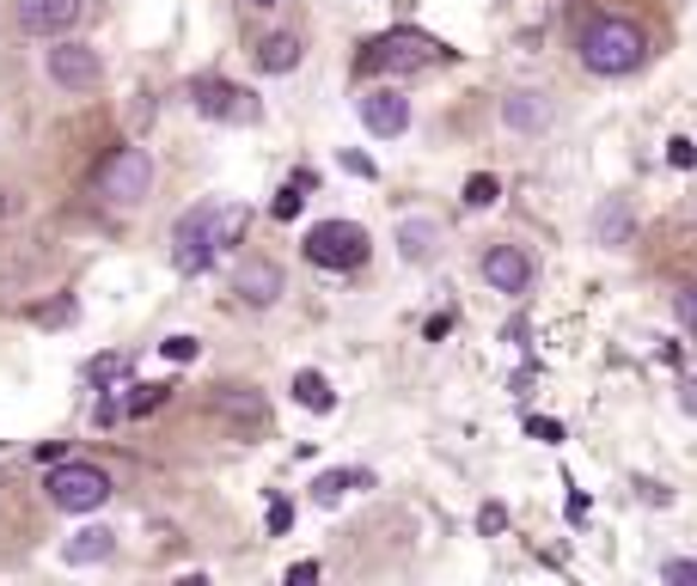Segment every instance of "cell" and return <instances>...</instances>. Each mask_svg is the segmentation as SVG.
Returning a JSON list of instances; mask_svg holds the SVG:
<instances>
[{"label": "cell", "instance_id": "ac0fdd59", "mask_svg": "<svg viewBox=\"0 0 697 586\" xmlns=\"http://www.w3.org/2000/svg\"><path fill=\"white\" fill-rule=\"evenodd\" d=\"M214 409H221L226 422H264V397L251 385H221L214 391Z\"/></svg>", "mask_w": 697, "mask_h": 586}, {"label": "cell", "instance_id": "5b68a950", "mask_svg": "<svg viewBox=\"0 0 697 586\" xmlns=\"http://www.w3.org/2000/svg\"><path fill=\"white\" fill-rule=\"evenodd\" d=\"M306 257H313L318 269H361V263H368V233H361L356 221H318L313 233H306Z\"/></svg>", "mask_w": 697, "mask_h": 586}, {"label": "cell", "instance_id": "7c38bea8", "mask_svg": "<svg viewBox=\"0 0 697 586\" xmlns=\"http://www.w3.org/2000/svg\"><path fill=\"white\" fill-rule=\"evenodd\" d=\"M361 122H368V135H404L410 129V98L404 92H392V86H373L368 98H361Z\"/></svg>", "mask_w": 697, "mask_h": 586}, {"label": "cell", "instance_id": "f546056e", "mask_svg": "<svg viewBox=\"0 0 697 586\" xmlns=\"http://www.w3.org/2000/svg\"><path fill=\"white\" fill-rule=\"evenodd\" d=\"M667 159H673L679 171H691V166H697V147L685 141V135H673V141H667Z\"/></svg>", "mask_w": 697, "mask_h": 586}, {"label": "cell", "instance_id": "6da1fadb", "mask_svg": "<svg viewBox=\"0 0 697 586\" xmlns=\"http://www.w3.org/2000/svg\"><path fill=\"white\" fill-rule=\"evenodd\" d=\"M648 62V38L636 19H619V13H600L588 31H581V67L600 79H624Z\"/></svg>", "mask_w": 697, "mask_h": 586}, {"label": "cell", "instance_id": "4dcf8cb0", "mask_svg": "<svg viewBox=\"0 0 697 586\" xmlns=\"http://www.w3.org/2000/svg\"><path fill=\"white\" fill-rule=\"evenodd\" d=\"M288 525H294V508H288V501L276 496V501H270V532L282 537V532H288Z\"/></svg>", "mask_w": 697, "mask_h": 586}, {"label": "cell", "instance_id": "9a60e30c", "mask_svg": "<svg viewBox=\"0 0 697 586\" xmlns=\"http://www.w3.org/2000/svg\"><path fill=\"white\" fill-rule=\"evenodd\" d=\"M398 251H404V263H434V251H441V221H404L398 226Z\"/></svg>", "mask_w": 697, "mask_h": 586}, {"label": "cell", "instance_id": "f1b7e54d", "mask_svg": "<svg viewBox=\"0 0 697 586\" xmlns=\"http://www.w3.org/2000/svg\"><path fill=\"white\" fill-rule=\"evenodd\" d=\"M159 349H166V361H197V349H202V342H197V337H166Z\"/></svg>", "mask_w": 697, "mask_h": 586}, {"label": "cell", "instance_id": "4316f807", "mask_svg": "<svg viewBox=\"0 0 697 586\" xmlns=\"http://www.w3.org/2000/svg\"><path fill=\"white\" fill-rule=\"evenodd\" d=\"M661 580H673V586H697V562H685V556L661 562Z\"/></svg>", "mask_w": 697, "mask_h": 586}, {"label": "cell", "instance_id": "8d00e7d4", "mask_svg": "<svg viewBox=\"0 0 697 586\" xmlns=\"http://www.w3.org/2000/svg\"><path fill=\"white\" fill-rule=\"evenodd\" d=\"M67 318H74V306H67V300L62 306H43V324H67Z\"/></svg>", "mask_w": 697, "mask_h": 586}, {"label": "cell", "instance_id": "8fae6325", "mask_svg": "<svg viewBox=\"0 0 697 586\" xmlns=\"http://www.w3.org/2000/svg\"><path fill=\"white\" fill-rule=\"evenodd\" d=\"M282 287H288V275H282V263H270V257L239 263V275H233V294H239L245 306H276Z\"/></svg>", "mask_w": 697, "mask_h": 586}, {"label": "cell", "instance_id": "7a4b0ae2", "mask_svg": "<svg viewBox=\"0 0 697 586\" xmlns=\"http://www.w3.org/2000/svg\"><path fill=\"white\" fill-rule=\"evenodd\" d=\"M43 496H50V508H62V513H98L110 501V477L98 465H80V458H55Z\"/></svg>", "mask_w": 697, "mask_h": 586}, {"label": "cell", "instance_id": "74e56055", "mask_svg": "<svg viewBox=\"0 0 697 586\" xmlns=\"http://www.w3.org/2000/svg\"><path fill=\"white\" fill-rule=\"evenodd\" d=\"M245 7H257V13H264V7H282V0H245Z\"/></svg>", "mask_w": 697, "mask_h": 586}, {"label": "cell", "instance_id": "3957f363", "mask_svg": "<svg viewBox=\"0 0 697 586\" xmlns=\"http://www.w3.org/2000/svg\"><path fill=\"white\" fill-rule=\"evenodd\" d=\"M447 62V43L422 38V31H380V38L361 50V67L368 74H416V67Z\"/></svg>", "mask_w": 697, "mask_h": 586}, {"label": "cell", "instance_id": "5bb4252c", "mask_svg": "<svg viewBox=\"0 0 697 586\" xmlns=\"http://www.w3.org/2000/svg\"><path fill=\"white\" fill-rule=\"evenodd\" d=\"M110 550H117V532L86 525V532H74L62 544V562H67V568H93V562H110Z\"/></svg>", "mask_w": 697, "mask_h": 586}, {"label": "cell", "instance_id": "2e32d148", "mask_svg": "<svg viewBox=\"0 0 697 586\" xmlns=\"http://www.w3.org/2000/svg\"><path fill=\"white\" fill-rule=\"evenodd\" d=\"M257 67H264V74H294V67H300V38H294V31H270V38L257 43Z\"/></svg>", "mask_w": 697, "mask_h": 586}, {"label": "cell", "instance_id": "d6a6232c", "mask_svg": "<svg viewBox=\"0 0 697 586\" xmlns=\"http://www.w3.org/2000/svg\"><path fill=\"white\" fill-rule=\"evenodd\" d=\"M342 171H356V178H373V171H380V166H373L368 153H342Z\"/></svg>", "mask_w": 697, "mask_h": 586}, {"label": "cell", "instance_id": "277c9868", "mask_svg": "<svg viewBox=\"0 0 697 586\" xmlns=\"http://www.w3.org/2000/svg\"><path fill=\"white\" fill-rule=\"evenodd\" d=\"M147 190H154V159H147V147H117V153L98 166V195H105L110 209H135V202H147Z\"/></svg>", "mask_w": 697, "mask_h": 586}, {"label": "cell", "instance_id": "e575fe53", "mask_svg": "<svg viewBox=\"0 0 697 586\" xmlns=\"http://www.w3.org/2000/svg\"><path fill=\"white\" fill-rule=\"evenodd\" d=\"M123 416V397H98V422H105V428H110V422H117Z\"/></svg>", "mask_w": 697, "mask_h": 586}, {"label": "cell", "instance_id": "1f68e13d", "mask_svg": "<svg viewBox=\"0 0 697 586\" xmlns=\"http://www.w3.org/2000/svg\"><path fill=\"white\" fill-rule=\"evenodd\" d=\"M477 525H484V532H489V537H496V532H501V525H508V513H501V508H496V501H489V508H484V513H477Z\"/></svg>", "mask_w": 697, "mask_h": 586}, {"label": "cell", "instance_id": "e0dca14e", "mask_svg": "<svg viewBox=\"0 0 697 586\" xmlns=\"http://www.w3.org/2000/svg\"><path fill=\"white\" fill-rule=\"evenodd\" d=\"M631 233H636V221L624 202H600L593 209V245H631Z\"/></svg>", "mask_w": 697, "mask_h": 586}, {"label": "cell", "instance_id": "d590c367", "mask_svg": "<svg viewBox=\"0 0 697 586\" xmlns=\"http://www.w3.org/2000/svg\"><path fill=\"white\" fill-rule=\"evenodd\" d=\"M288 580H294V586H306V580H318V562H294V568H288Z\"/></svg>", "mask_w": 697, "mask_h": 586}, {"label": "cell", "instance_id": "44dd1931", "mask_svg": "<svg viewBox=\"0 0 697 586\" xmlns=\"http://www.w3.org/2000/svg\"><path fill=\"white\" fill-rule=\"evenodd\" d=\"M245 226H251V214L239 209V202H226V209H214V251L239 245V238H245Z\"/></svg>", "mask_w": 697, "mask_h": 586}, {"label": "cell", "instance_id": "603a6c76", "mask_svg": "<svg viewBox=\"0 0 697 586\" xmlns=\"http://www.w3.org/2000/svg\"><path fill=\"white\" fill-rule=\"evenodd\" d=\"M306 190H313V171H300V178H294V183H288V190H282V195H276V221H294V214H300Z\"/></svg>", "mask_w": 697, "mask_h": 586}, {"label": "cell", "instance_id": "f35d334b", "mask_svg": "<svg viewBox=\"0 0 697 586\" xmlns=\"http://www.w3.org/2000/svg\"><path fill=\"white\" fill-rule=\"evenodd\" d=\"M0 214H7V195H0Z\"/></svg>", "mask_w": 697, "mask_h": 586}, {"label": "cell", "instance_id": "d4e9b609", "mask_svg": "<svg viewBox=\"0 0 697 586\" xmlns=\"http://www.w3.org/2000/svg\"><path fill=\"white\" fill-rule=\"evenodd\" d=\"M129 373V354H98L93 366H86V379H93V385H110V379H123Z\"/></svg>", "mask_w": 697, "mask_h": 586}, {"label": "cell", "instance_id": "7402d4cb", "mask_svg": "<svg viewBox=\"0 0 697 586\" xmlns=\"http://www.w3.org/2000/svg\"><path fill=\"white\" fill-rule=\"evenodd\" d=\"M171 397V385H135L129 397H123V416H147V409H159Z\"/></svg>", "mask_w": 697, "mask_h": 586}, {"label": "cell", "instance_id": "52a82bcc", "mask_svg": "<svg viewBox=\"0 0 697 586\" xmlns=\"http://www.w3.org/2000/svg\"><path fill=\"white\" fill-rule=\"evenodd\" d=\"M190 105L214 122H257V98L245 86H233V79H214V74H202L190 86Z\"/></svg>", "mask_w": 697, "mask_h": 586}, {"label": "cell", "instance_id": "83f0119b", "mask_svg": "<svg viewBox=\"0 0 697 586\" xmlns=\"http://www.w3.org/2000/svg\"><path fill=\"white\" fill-rule=\"evenodd\" d=\"M673 306H679V324L697 337V281H691V287H679V300H673Z\"/></svg>", "mask_w": 697, "mask_h": 586}, {"label": "cell", "instance_id": "9c48e42d", "mask_svg": "<svg viewBox=\"0 0 697 586\" xmlns=\"http://www.w3.org/2000/svg\"><path fill=\"white\" fill-rule=\"evenodd\" d=\"M86 19V0H19V31L31 38H67Z\"/></svg>", "mask_w": 697, "mask_h": 586}, {"label": "cell", "instance_id": "836d02e7", "mask_svg": "<svg viewBox=\"0 0 697 586\" xmlns=\"http://www.w3.org/2000/svg\"><path fill=\"white\" fill-rule=\"evenodd\" d=\"M679 409H685V416H697V373L679 385Z\"/></svg>", "mask_w": 697, "mask_h": 586}, {"label": "cell", "instance_id": "30bf717a", "mask_svg": "<svg viewBox=\"0 0 697 586\" xmlns=\"http://www.w3.org/2000/svg\"><path fill=\"white\" fill-rule=\"evenodd\" d=\"M484 281L496 287V294H527V287H532L527 245H489L484 251Z\"/></svg>", "mask_w": 697, "mask_h": 586}, {"label": "cell", "instance_id": "484cf974", "mask_svg": "<svg viewBox=\"0 0 697 586\" xmlns=\"http://www.w3.org/2000/svg\"><path fill=\"white\" fill-rule=\"evenodd\" d=\"M527 434L545 446H563V422H551V416H527Z\"/></svg>", "mask_w": 697, "mask_h": 586}, {"label": "cell", "instance_id": "ba28073f", "mask_svg": "<svg viewBox=\"0 0 697 586\" xmlns=\"http://www.w3.org/2000/svg\"><path fill=\"white\" fill-rule=\"evenodd\" d=\"M43 67H50V79L62 92H98V79H105V62H98L93 43H55L43 55Z\"/></svg>", "mask_w": 697, "mask_h": 586}, {"label": "cell", "instance_id": "8992f818", "mask_svg": "<svg viewBox=\"0 0 697 586\" xmlns=\"http://www.w3.org/2000/svg\"><path fill=\"white\" fill-rule=\"evenodd\" d=\"M214 257H221L214 251V202H202V209L178 214V226H171V263L184 275H202Z\"/></svg>", "mask_w": 697, "mask_h": 586}, {"label": "cell", "instance_id": "d6986e66", "mask_svg": "<svg viewBox=\"0 0 697 586\" xmlns=\"http://www.w3.org/2000/svg\"><path fill=\"white\" fill-rule=\"evenodd\" d=\"M294 404L313 409V416H330V409H337V391H330L325 373H294Z\"/></svg>", "mask_w": 697, "mask_h": 586}, {"label": "cell", "instance_id": "cb8c5ba5", "mask_svg": "<svg viewBox=\"0 0 697 586\" xmlns=\"http://www.w3.org/2000/svg\"><path fill=\"white\" fill-rule=\"evenodd\" d=\"M496 195H501V183L489 178V171H477V178L465 183V209H489V202H496Z\"/></svg>", "mask_w": 697, "mask_h": 586}, {"label": "cell", "instance_id": "4fadbf2b", "mask_svg": "<svg viewBox=\"0 0 697 586\" xmlns=\"http://www.w3.org/2000/svg\"><path fill=\"white\" fill-rule=\"evenodd\" d=\"M501 122H508L514 135H539V129H551V98L545 92H508L501 98Z\"/></svg>", "mask_w": 697, "mask_h": 586}, {"label": "cell", "instance_id": "ffe728a7", "mask_svg": "<svg viewBox=\"0 0 697 586\" xmlns=\"http://www.w3.org/2000/svg\"><path fill=\"white\" fill-rule=\"evenodd\" d=\"M368 470H325V477L313 482V496H318V508H337L342 496H349V489H368Z\"/></svg>", "mask_w": 697, "mask_h": 586}]
</instances>
